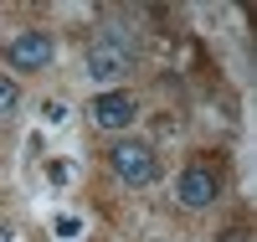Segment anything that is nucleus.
<instances>
[{
    "label": "nucleus",
    "instance_id": "f257e3e1",
    "mask_svg": "<svg viewBox=\"0 0 257 242\" xmlns=\"http://www.w3.org/2000/svg\"><path fill=\"white\" fill-rule=\"evenodd\" d=\"M134 72V52H128V41L123 36H98L93 47H88V77L93 83H118V77H128Z\"/></svg>",
    "mask_w": 257,
    "mask_h": 242
},
{
    "label": "nucleus",
    "instance_id": "f03ea898",
    "mask_svg": "<svg viewBox=\"0 0 257 242\" xmlns=\"http://www.w3.org/2000/svg\"><path fill=\"white\" fill-rule=\"evenodd\" d=\"M108 165H113V175L118 181H128V186H149L155 181V149L149 144H134V139H123V144H113L108 149Z\"/></svg>",
    "mask_w": 257,
    "mask_h": 242
},
{
    "label": "nucleus",
    "instance_id": "7ed1b4c3",
    "mask_svg": "<svg viewBox=\"0 0 257 242\" xmlns=\"http://www.w3.org/2000/svg\"><path fill=\"white\" fill-rule=\"evenodd\" d=\"M6 57H11L16 72H41V67L52 62V36H47V31H21V36H11Z\"/></svg>",
    "mask_w": 257,
    "mask_h": 242
},
{
    "label": "nucleus",
    "instance_id": "20e7f679",
    "mask_svg": "<svg viewBox=\"0 0 257 242\" xmlns=\"http://www.w3.org/2000/svg\"><path fill=\"white\" fill-rule=\"evenodd\" d=\"M216 191H221V181H216V175H211L206 165H190V170L180 175V186H175V196H180V201H185L190 211L211 206V201H216Z\"/></svg>",
    "mask_w": 257,
    "mask_h": 242
},
{
    "label": "nucleus",
    "instance_id": "39448f33",
    "mask_svg": "<svg viewBox=\"0 0 257 242\" xmlns=\"http://www.w3.org/2000/svg\"><path fill=\"white\" fill-rule=\"evenodd\" d=\"M134 114H139V108H134L128 93H98V98H93V124H98V129H128Z\"/></svg>",
    "mask_w": 257,
    "mask_h": 242
},
{
    "label": "nucleus",
    "instance_id": "423d86ee",
    "mask_svg": "<svg viewBox=\"0 0 257 242\" xmlns=\"http://www.w3.org/2000/svg\"><path fill=\"white\" fill-rule=\"evenodd\" d=\"M16 98H21V93H16V83H11V77H0V114H11Z\"/></svg>",
    "mask_w": 257,
    "mask_h": 242
},
{
    "label": "nucleus",
    "instance_id": "0eeeda50",
    "mask_svg": "<svg viewBox=\"0 0 257 242\" xmlns=\"http://www.w3.org/2000/svg\"><path fill=\"white\" fill-rule=\"evenodd\" d=\"M57 237H77V216H57Z\"/></svg>",
    "mask_w": 257,
    "mask_h": 242
},
{
    "label": "nucleus",
    "instance_id": "6e6552de",
    "mask_svg": "<svg viewBox=\"0 0 257 242\" xmlns=\"http://www.w3.org/2000/svg\"><path fill=\"white\" fill-rule=\"evenodd\" d=\"M216 242H252V237H247V232H242V227H231V232H221V237H216Z\"/></svg>",
    "mask_w": 257,
    "mask_h": 242
},
{
    "label": "nucleus",
    "instance_id": "1a4fd4ad",
    "mask_svg": "<svg viewBox=\"0 0 257 242\" xmlns=\"http://www.w3.org/2000/svg\"><path fill=\"white\" fill-rule=\"evenodd\" d=\"M0 242H11V232H6V227H0Z\"/></svg>",
    "mask_w": 257,
    "mask_h": 242
}]
</instances>
